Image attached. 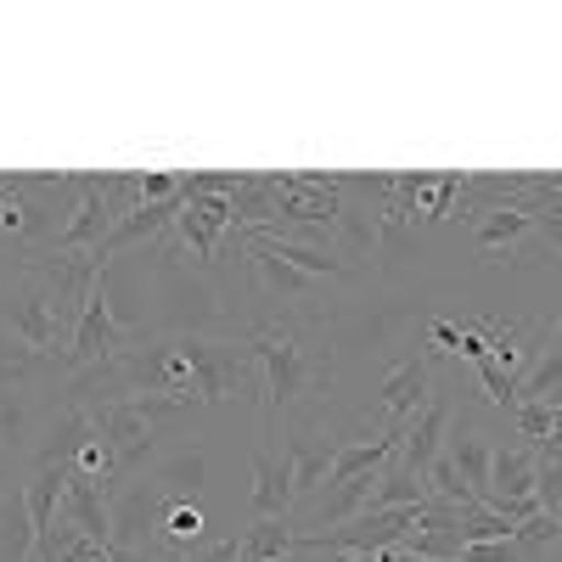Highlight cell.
Wrapping results in <instances>:
<instances>
[{"label": "cell", "mask_w": 562, "mask_h": 562, "mask_svg": "<svg viewBox=\"0 0 562 562\" xmlns=\"http://www.w3.org/2000/svg\"><path fill=\"white\" fill-rule=\"evenodd\" d=\"M248 355L265 371V428L276 416H293L299 405H310L315 389L326 383V355L315 344H304L293 326L265 321L259 333L248 338Z\"/></svg>", "instance_id": "cell-1"}, {"label": "cell", "mask_w": 562, "mask_h": 562, "mask_svg": "<svg viewBox=\"0 0 562 562\" xmlns=\"http://www.w3.org/2000/svg\"><path fill=\"white\" fill-rule=\"evenodd\" d=\"M180 411V400H164V394H119V400H97V405H85V422H90V434H97L119 467L130 473V467L147 456L153 445V422Z\"/></svg>", "instance_id": "cell-2"}, {"label": "cell", "mask_w": 562, "mask_h": 562, "mask_svg": "<svg viewBox=\"0 0 562 562\" xmlns=\"http://www.w3.org/2000/svg\"><path fill=\"white\" fill-rule=\"evenodd\" d=\"M130 349V326H119L113 321V310H108V276L97 281V293L85 299V310H79V326H74V344H68V366L74 371H90V366H102V360H119Z\"/></svg>", "instance_id": "cell-3"}, {"label": "cell", "mask_w": 562, "mask_h": 562, "mask_svg": "<svg viewBox=\"0 0 562 562\" xmlns=\"http://www.w3.org/2000/svg\"><path fill=\"white\" fill-rule=\"evenodd\" d=\"M34 281V276H29ZM0 326H7V333L23 344V349H34V355H68V344H74V333L63 326V315H57V299L40 288L23 293V299H12V310L0 315Z\"/></svg>", "instance_id": "cell-4"}, {"label": "cell", "mask_w": 562, "mask_h": 562, "mask_svg": "<svg viewBox=\"0 0 562 562\" xmlns=\"http://www.w3.org/2000/svg\"><path fill=\"white\" fill-rule=\"evenodd\" d=\"M113 209H108V186L102 175H79V198H74V214L63 225V237L52 243L57 254H97L108 243V231H113Z\"/></svg>", "instance_id": "cell-5"}, {"label": "cell", "mask_w": 562, "mask_h": 562, "mask_svg": "<svg viewBox=\"0 0 562 562\" xmlns=\"http://www.w3.org/2000/svg\"><path fill=\"white\" fill-rule=\"evenodd\" d=\"M434 360L439 355H405L389 378H383V389H378V400H383V411H389V422H405L434 400Z\"/></svg>", "instance_id": "cell-6"}, {"label": "cell", "mask_w": 562, "mask_h": 562, "mask_svg": "<svg viewBox=\"0 0 562 562\" xmlns=\"http://www.w3.org/2000/svg\"><path fill=\"white\" fill-rule=\"evenodd\" d=\"M68 479H74V461H52V456H40L34 479L23 484V512H29L34 540H52V524H57V512H63Z\"/></svg>", "instance_id": "cell-7"}, {"label": "cell", "mask_w": 562, "mask_h": 562, "mask_svg": "<svg viewBox=\"0 0 562 562\" xmlns=\"http://www.w3.org/2000/svg\"><path fill=\"white\" fill-rule=\"evenodd\" d=\"M445 428H450V400L434 394L428 405H422L411 422H405V445H400V461L411 467L416 479H428V467L445 456Z\"/></svg>", "instance_id": "cell-8"}, {"label": "cell", "mask_w": 562, "mask_h": 562, "mask_svg": "<svg viewBox=\"0 0 562 562\" xmlns=\"http://www.w3.org/2000/svg\"><path fill=\"white\" fill-rule=\"evenodd\" d=\"M293 506V450L288 445H259L254 456V512L259 518H288Z\"/></svg>", "instance_id": "cell-9"}, {"label": "cell", "mask_w": 562, "mask_h": 562, "mask_svg": "<svg viewBox=\"0 0 562 562\" xmlns=\"http://www.w3.org/2000/svg\"><path fill=\"white\" fill-rule=\"evenodd\" d=\"M175 225H180L186 248H192L198 259H209L220 248V231L231 225V198H220V192H186V209H180Z\"/></svg>", "instance_id": "cell-10"}, {"label": "cell", "mask_w": 562, "mask_h": 562, "mask_svg": "<svg viewBox=\"0 0 562 562\" xmlns=\"http://www.w3.org/2000/svg\"><path fill=\"white\" fill-rule=\"evenodd\" d=\"M467 220H473V243L484 254H518L529 237H540V225L524 209H506V203H490V209L467 214Z\"/></svg>", "instance_id": "cell-11"}, {"label": "cell", "mask_w": 562, "mask_h": 562, "mask_svg": "<svg viewBox=\"0 0 562 562\" xmlns=\"http://www.w3.org/2000/svg\"><path fill=\"white\" fill-rule=\"evenodd\" d=\"M394 186H400V198L422 214V220H445V214H456V203H461V175H394Z\"/></svg>", "instance_id": "cell-12"}, {"label": "cell", "mask_w": 562, "mask_h": 562, "mask_svg": "<svg viewBox=\"0 0 562 562\" xmlns=\"http://www.w3.org/2000/svg\"><path fill=\"white\" fill-rule=\"evenodd\" d=\"M529 495H535V450L529 445L495 450V461H490V512L506 506V501H529Z\"/></svg>", "instance_id": "cell-13"}, {"label": "cell", "mask_w": 562, "mask_h": 562, "mask_svg": "<svg viewBox=\"0 0 562 562\" xmlns=\"http://www.w3.org/2000/svg\"><path fill=\"white\" fill-rule=\"evenodd\" d=\"M63 518H74L90 540H102V546H113V512H108V495L90 484V479H68V495H63Z\"/></svg>", "instance_id": "cell-14"}, {"label": "cell", "mask_w": 562, "mask_h": 562, "mask_svg": "<svg viewBox=\"0 0 562 562\" xmlns=\"http://www.w3.org/2000/svg\"><path fill=\"white\" fill-rule=\"evenodd\" d=\"M293 450V495H315L326 479H333V461H338V439L333 434H304L288 445Z\"/></svg>", "instance_id": "cell-15"}, {"label": "cell", "mask_w": 562, "mask_h": 562, "mask_svg": "<svg viewBox=\"0 0 562 562\" xmlns=\"http://www.w3.org/2000/svg\"><path fill=\"white\" fill-rule=\"evenodd\" d=\"M422 501H428V479H416L411 467L394 456L383 473H378V490H371V506L366 512H411Z\"/></svg>", "instance_id": "cell-16"}, {"label": "cell", "mask_w": 562, "mask_h": 562, "mask_svg": "<svg viewBox=\"0 0 562 562\" xmlns=\"http://www.w3.org/2000/svg\"><path fill=\"white\" fill-rule=\"evenodd\" d=\"M445 456L456 461V473L467 479V490L479 495V506H490V461H495L490 439H484V434H473V428H461V434L450 439V450H445Z\"/></svg>", "instance_id": "cell-17"}, {"label": "cell", "mask_w": 562, "mask_h": 562, "mask_svg": "<svg viewBox=\"0 0 562 562\" xmlns=\"http://www.w3.org/2000/svg\"><path fill=\"white\" fill-rule=\"evenodd\" d=\"M288 551H299V529L288 518H259L243 535V557L248 562H288Z\"/></svg>", "instance_id": "cell-18"}, {"label": "cell", "mask_w": 562, "mask_h": 562, "mask_svg": "<svg viewBox=\"0 0 562 562\" xmlns=\"http://www.w3.org/2000/svg\"><path fill=\"white\" fill-rule=\"evenodd\" d=\"M518 405H562V349L535 360L518 383Z\"/></svg>", "instance_id": "cell-19"}, {"label": "cell", "mask_w": 562, "mask_h": 562, "mask_svg": "<svg viewBox=\"0 0 562 562\" xmlns=\"http://www.w3.org/2000/svg\"><path fill=\"white\" fill-rule=\"evenodd\" d=\"M456 535H461V546H490V540H512L518 529H512L501 512H490V506H461L456 512Z\"/></svg>", "instance_id": "cell-20"}, {"label": "cell", "mask_w": 562, "mask_h": 562, "mask_svg": "<svg viewBox=\"0 0 562 562\" xmlns=\"http://www.w3.org/2000/svg\"><path fill=\"white\" fill-rule=\"evenodd\" d=\"M524 355H529V344H524V333H518V326H501V333L490 338V366L495 371H506V378L512 383H524Z\"/></svg>", "instance_id": "cell-21"}, {"label": "cell", "mask_w": 562, "mask_h": 562, "mask_svg": "<svg viewBox=\"0 0 562 562\" xmlns=\"http://www.w3.org/2000/svg\"><path fill=\"white\" fill-rule=\"evenodd\" d=\"M203 473H209V461H203V456H180V461H169V467H164V479H158V484H164L175 501H198Z\"/></svg>", "instance_id": "cell-22"}, {"label": "cell", "mask_w": 562, "mask_h": 562, "mask_svg": "<svg viewBox=\"0 0 562 562\" xmlns=\"http://www.w3.org/2000/svg\"><path fill=\"white\" fill-rule=\"evenodd\" d=\"M164 535H169L175 546H192V540L203 535V506H198V501H169V512H164Z\"/></svg>", "instance_id": "cell-23"}, {"label": "cell", "mask_w": 562, "mask_h": 562, "mask_svg": "<svg viewBox=\"0 0 562 562\" xmlns=\"http://www.w3.org/2000/svg\"><path fill=\"white\" fill-rule=\"evenodd\" d=\"M535 501H540V512L562 518V467H551L540 456H535Z\"/></svg>", "instance_id": "cell-24"}, {"label": "cell", "mask_w": 562, "mask_h": 562, "mask_svg": "<svg viewBox=\"0 0 562 562\" xmlns=\"http://www.w3.org/2000/svg\"><path fill=\"white\" fill-rule=\"evenodd\" d=\"M479 389H484L501 411H518V383H512L506 371H495L490 360H479Z\"/></svg>", "instance_id": "cell-25"}, {"label": "cell", "mask_w": 562, "mask_h": 562, "mask_svg": "<svg viewBox=\"0 0 562 562\" xmlns=\"http://www.w3.org/2000/svg\"><path fill=\"white\" fill-rule=\"evenodd\" d=\"M512 416H518V434L529 439V450H540L551 439V405H518Z\"/></svg>", "instance_id": "cell-26"}, {"label": "cell", "mask_w": 562, "mask_h": 562, "mask_svg": "<svg viewBox=\"0 0 562 562\" xmlns=\"http://www.w3.org/2000/svg\"><path fill=\"white\" fill-rule=\"evenodd\" d=\"M524 557H529V546H518V540H490V546H461L456 562H524Z\"/></svg>", "instance_id": "cell-27"}, {"label": "cell", "mask_w": 562, "mask_h": 562, "mask_svg": "<svg viewBox=\"0 0 562 562\" xmlns=\"http://www.w3.org/2000/svg\"><path fill=\"white\" fill-rule=\"evenodd\" d=\"M557 535H562V518H551V512H540V518H529V524H524L518 535H512V540L535 551V546H546V540H557Z\"/></svg>", "instance_id": "cell-28"}, {"label": "cell", "mask_w": 562, "mask_h": 562, "mask_svg": "<svg viewBox=\"0 0 562 562\" xmlns=\"http://www.w3.org/2000/svg\"><path fill=\"white\" fill-rule=\"evenodd\" d=\"M428 338H434V349H456V344H461V326H456V321H434Z\"/></svg>", "instance_id": "cell-29"}, {"label": "cell", "mask_w": 562, "mask_h": 562, "mask_svg": "<svg viewBox=\"0 0 562 562\" xmlns=\"http://www.w3.org/2000/svg\"><path fill=\"white\" fill-rule=\"evenodd\" d=\"M203 562H248V557H243V540H220L203 551Z\"/></svg>", "instance_id": "cell-30"}, {"label": "cell", "mask_w": 562, "mask_h": 562, "mask_svg": "<svg viewBox=\"0 0 562 562\" xmlns=\"http://www.w3.org/2000/svg\"><path fill=\"white\" fill-rule=\"evenodd\" d=\"M113 562H164V557H158L153 546H119V551H113Z\"/></svg>", "instance_id": "cell-31"}, {"label": "cell", "mask_w": 562, "mask_h": 562, "mask_svg": "<svg viewBox=\"0 0 562 562\" xmlns=\"http://www.w3.org/2000/svg\"><path fill=\"white\" fill-rule=\"evenodd\" d=\"M540 461H551V467H562V439H546V445H540Z\"/></svg>", "instance_id": "cell-32"}, {"label": "cell", "mask_w": 562, "mask_h": 562, "mask_svg": "<svg viewBox=\"0 0 562 562\" xmlns=\"http://www.w3.org/2000/svg\"><path fill=\"white\" fill-rule=\"evenodd\" d=\"M333 562H371V557H355V551H326Z\"/></svg>", "instance_id": "cell-33"}, {"label": "cell", "mask_w": 562, "mask_h": 562, "mask_svg": "<svg viewBox=\"0 0 562 562\" xmlns=\"http://www.w3.org/2000/svg\"><path fill=\"white\" fill-rule=\"evenodd\" d=\"M164 562H203V551H180V557H164Z\"/></svg>", "instance_id": "cell-34"}, {"label": "cell", "mask_w": 562, "mask_h": 562, "mask_svg": "<svg viewBox=\"0 0 562 562\" xmlns=\"http://www.w3.org/2000/svg\"><path fill=\"white\" fill-rule=\"evenodd\" d=\"M551 344H557V349H562V321H557V333H551Z\"/></svg>", "instance_id": "cell-35"}]
</instances>
